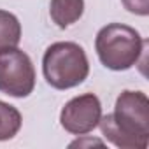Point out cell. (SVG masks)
Instances as JSON below:
<instances>
[{
	"instance_id": "cell-9",
	"label": "cell",
	"mask_w": 149,
	"mask_h": 149,
	"mask_svg": "<svg viewBox=\"0 0 149 149\" xmlns=\"http://www.w3.org/2000/svg\"><path fill=\"white\" fill-rule=\"evenodd\" d=\"M126 11H130L132 14H139V16H147L149 13V0H121Z\"/></svg>"
},
{
	"instance_id": "cell-7",
	"label": "cell",
	"mask_w": 149,
	"mask_h": 149,
	"mask_svg": "<svg viewBox=\"0 0 149 149\" xmlns=\"http://www.w3.org/2000/svg\"><path fill=\"white\" fill-rule=\"evenodd\" d=\"M19 40H21L19 19L13 13L0 9V51L7 47H16Z\"/></svg>"
},
{
	"instance_id": "cell-5",
	"label": "cell",
	"mask_w": 149,
	"mask_h": 149,
	"mask_svg": "<svg viewBox=\"0 0 149 149\" xmlns=\"http://www.w3.org/2000/svg\"><path fill=\"white\" fill-rule=\"evenodd\" d=\"M102 118V104L97 95L84 93L74 97L60 112L61 126L72 135H86L98 126Z\"/></svg>"
},
{
	"instance_id": "cell-6",
	"label": "cell",
	"mask_w": 149,
	"mask_h": 149,
	"mask_svg": "<svg viewBox=\"0 0 149 149\" xmlns=\"http://www.w3.org/2000/svg\"><path fill=\"white\" fill-rule=\"evenodd\" d=\"M84 13V0H51L49 14L58 28H67L81 19Z\"/></svg>"
},
{
	"instance_id": "cell-8",
	"label": "cell",
	"mask_w": 149,
	"mask_h": 149,
	"mask_svg": "<svg viewBox=\"0 0 149 149\" xmlns=\"http://www.w3.org/2000/svg\"><path fill=\"white\" fill-rule=\"evenodd\" d=\"M21 114L14 105L0 100V140L13 139L21 128Z\"/></svg>"
},
{
	"instance_id": "cell-3",
	"label": "cell",
	"mask_w": 149,
	"mask_h": 149,
	"mask_svg": "<svg viewBox=\"0 0 149 149\" xmlns=\"http://www.w3.org/2000/svg\"><path fill=\"white\" fill-rule=\"evenodd\" d=\"M144 44L146 42L135 28L121 23H111L100 28L95 39L98 60L105 68L116 72L132 68L139 61Z\"/></svg>"
},
{
	"instance_id": "cell-2",
	"label": "cell",
	"mask_w": 149,
	"mask_h": 149,
	"mask_svg": "<svg viewBox=\"0 0 149 149\" xmlns=\"http://www.w3.org/2000/svg\"><path fill=\"white\" fill-rule=\"evenodd\" d=\"M42 72L47 84L56 90L76 88L90 74L88 56L76 42H54L44 53Z\"/></svg>"
},
{
	"instance_id": "cell-4",
	"label": "cell",
	"mask_w": 149,
	"mask_h": 149,
	"mask_svg": "<svg viewBox=\"0 0 149 149\" xmlns=\"http://www.w3.org/2000/svg\"><path fill=\"white\" fill-rule=\"evenodd\" d=\"M35 88V68L30 56L16 47L0 51V91L25 98Z\"/></svg>"
},
{
	"instance_id": "cell-1",
	"label": "cell",
	"mask_w": 149,
	"mask_h": 149,
	"mask_svg": "<svg viewBox=\"0 0 149 149\" xmlns=\"http://www.w3.org/2000/svg\"><path fill=\"white\" fill-rule=\"evenodd\" d=\"M102 135L121 149H146L149 142V100L142 91L125 90L112 114L98 121Z\"/></svg>"
}]
</instances>
